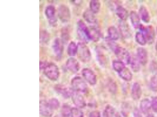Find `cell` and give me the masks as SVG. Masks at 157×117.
<instances>
[{
  "instance_id": "6da1fadb",
  "label": "cell",
  "mask_w": 157,
  "mask_h": 117,
  "mask_svg": "<svg viewBox=\"0 0 157 117\" xmlns=\"http://www.w3.org/2000/svg\"><path fill=\"white\" fill-rule=\"evenodd\" d=\"M40 70L43 71V73L50 80L56 81L59 76V71L58 67L53 62H48L46 61L40 62Z\"/></svg>"
},
{
  "instance_id": "7a4b0ae2",
  "label": "cell",
  "mask_w": 157,
  "mask_h": 117,
  "mask_svg": "<svg viewBox=\"0 0 157 117\" xmlns=\"http://www.w3.org/2000/svg\"><path fill=\"white\" fill-rule=\"evenodd\" d=\"M71 86L73 90L76 92L85 93L88 91L87 85L80 76H76L73 78L71 80Z\"/></svg>"
},
{
  "instance_id": "3957f363",
  "label": "cell",
  "mask_w": 157,
  "mask_h": 117,
  "mask_svg": "<svg viewBox=\"0 0 157 117\" xmlns=\"http://www.w3.org/2000/svg\"><path fill=\"white\" fill-rule=\"evenodd\" d=\"M78 57L82 62H87L90 60L91 54L87 46L83 42H79L78 44Z\"/></svg>"
},
{
  "instance_id": "277c9868",
  "label": "cell",
  "mask_w": 157,
  "mask_h": 117,
  "mask_svg": "<svg viewBox=\"0 0 157 117\" xmlns=\"http://www.w3.org/2000/svg\"><path fill=\"white\" fill-rule=\"evenodd\" d=\"M77 34L82 42L87 43L90 40L88 27L83 21L79 20L77 24Z\"/></svg>"
},
{
  "instance_id": "5b68a950",
  "label": "cell",
  "mask_w": 157,
  "mask_h": 117,
  "mask_svg": "<svg viewBox=\"0 0 157 117\" xmlns=\"http://www.w3.org/2000/svg\"><path fill=\"white\" fill-rule=\"evenodd\" d=\"M114 51L118 60L123 62L125 65L130 64L131 57L129 52L126 49L122 47L117 46Z\"/></svg>"
},
{
  "instance_id": "8992f818",
  "label": "cell",
  "mask_w": 157,
  "mask_h": 117,
  "mask_svg": "<svg viewBox=\"0 0 157 117\" xmlns=\"http://www.w3.org/2000/svg\"><path fill=\"white\" fill-rule=\"evenodd\" d=\"M139 29L144 33L146 39L147 43L149 44H152L155 40V35L153 27L152 26L145 27L141 24Z\"/></svg>"
},
{
  "instance_id": "52a82bcc",
  "label": "cell",
  "mask_w": 157,
  "mask_h": 117,
  "mask_svg": "<svg viewBox=\"0 0 157 117\" xmlns=\"http://www.w3.org/2000/svg\"><path fill=\"white\" fill-rule=\"evenodd\" d=\"M63 41L61 39L57 38L55 39L52 44V50L56 58H59L62 56L63 52L64 46Z\"/></svg>"
},
{
  "instance_id": "ba28073f",
  "label": "cell",
  "mask_w": 157,
  "mask_h": 117,
  "mask_svg": "<svg viewBox=\"0 0 157 117\" xmlns=\"http://www.w3.org/2000/svg\"><path fill=\"white\" fill-rule=\"evenodd\" d=\"M45 14L50 25L54 26L57 23V19L56 16V10L54 6L49 5L45 10Z\"/></svg>"
},
{
  "instance_id": "9c48e42d",
  "label": "cell",
  "mask_w": 157,
  "mask_h": 117,
  "mask_svg": "<svg viewBox=\"0 0 157 117\" xmlns=\"http://www.w3.org/2000/svg\"><path fill=\"white\" fill-rule=\"evenodd\" d=\"M82 76L91 85H94L97 83L96 74L93 71L88 68H84L82 71Z\"/></svg>"
},
{
  "instance_id": "30bf717a",
  "label": "cell",
  "mask_w": 157,
  "mask_h": 117,
  "mask_svg": "<svg viewBox=\"0 0 157 117\" xmlns=\"http://www.w3.org/2000/svg\"><path fill=\"white\" fill-rule=\"evenodd\" d=\"M58 16L59 19L63 22H67L70 20L71 12L70 9L67 5H61L59 7Z\"/></svg>"
},
{
  "instance_id": "8fae6325",
  "label": "cell",
  "mask_w": 157,
  "mask_h": 117,
  "mask_svg": "<svg viewBox=\"0 0 157 117\" xmlns=\"http://www.w3.org/2000/svg\"><path fill=\"white\" fill-rule=\"evenodd\" d=\"M39 112L40 115L45 117H51L53 114V110L49 105L48 101L45 100L40 101Z\"/></svg>"
},
{
  "instance_id": "7c38bea8",
  "label": "cell",
  "mask_w": 157,
  "mask_h": 117,
  "mask_svg": "<svg viewBox=\"0 0 157 117\" xmlns=\"http://www.w3.org/2000/svg\"><path fill=\"white\" fill-rule=\"evenodd\" d=\"M71 97L74 104L78 108H83L86 106V103L85 98L80 93L74 91Z\"/></svg>"
},
{
  "instance_id": "4fadbf2b",
  "label": "cell",
  "mask_w": 157,
  "mask_h": 117,
  "mask_svg": "<svg viewBox=\"0 0 157 117\" xmlns=\"http://www.w3.org/2000/svg\"><path fill=\"white\" fill-rule=\"evenodd\" d=\"M55 90L57 93L66 98L71 97L74 91L72 88H70L62 85H57L56 86Z\"/></svg>"
},
{
  "instance_id": "5bb4252c",
  "label": "cell",
  "mask_w": 157,
  "mask_h": 117,
  "mask_svg": "<svg viewBox=\"0 0 157 117\" xmlns=\"http://www.w3.org/2000/svg\"><path fill=\"white\" fill-rule=\"evenodd\" d=\"M137 58L141 64L145 66L148 62V53L145 49L142 47H139L137 49Z\"/></svg>"
},
{
  "instance_id": "9a60e30c",
  "label": "cell",
  "mask_w": 157,
  "mask_h": 117,
  "mask_svg": "<svg viewBox=\"0 0 157 117\" xmlns=\"http://www.w3.org/2000/svg\"><path fill=\"white\" fill-rule=\"evenodd\" d=\"M66 66L69 70L73 73H77L80 69L79 62L76 58L72 57L67 60Z\"/></svg>"
},
{
  "instance_id": "2e32d148",
  "label": "cell",
  "mask_w": 157,
  "mask_h": 117,
  "mask_svg": "<svg viewBox=\"0 0 157 117\" xmlns=\"http://www.w3.org/2000/svg\"><path fill=\"white\" fill-rule=\"evenodd\" d=\"M90 40L96 42L99 41L100 37V33L95 26H91L88 27Z\"/></svg>"
},
{
  "instance_id": "e0dca14e",
  "label": "cell",
  "mask_w": 157,
  "mask_h": 117,
  "mask_svg": "<svg viewBox=\"0 0 157 117\" xmlns=\"http://www.w3.org/2000/svg\"><path fill=\"white\" fill-rule=\"evenodd\" d=\"M142 94V90L139 83H136L133 84L132 90V96L133 99L137 100L140 99Z\"/></svg>"
},
{
  "instance_id": "ac0fdd59",
  "label": "cell",
  "mask_w": 157,
  "mask_h": 117,
  "mask_svg": "<svg viewBox=\"0 0 157 117\" xmlns=\"http://www.w3.org/2000/svg\"><path fill=\"white\" fill-rule=\"evenodd\" d=\"M83 16L84 19L90 24H95L96 23L97 19L96 16L94 13L90 9L87 10L85 11L84 12Z\"/></svg>"
},
{
  "instance_id": "d6986e66",
  "label": "cell",
  "mask_w": 157,
  "mask_h": 117,
  "mask_svg": "<svg viewBox=\"0 0 157 117\" xmlns=\"http://www.w3.org/2000/svg\"><path fill=\"white\" fill-rule=\"evenodd\" d=\"M152 108V104L149 100L144 99L140 103V108L144 114H146L149 112Z\"/></svg>"
},
{
  "instance_id": "ffe728a7",
  "label": "cell",
  "mask_w": 157,
  "mask_h": 117,
  "mask_svg": "<svg viewBox=\"0 0 157 117\" xmlns=\"http://www.w3.org/2000/svg\"><path fill=\"white\" fill-rule=\"evenodd\" d=\"M130 19L132 23L136 29H139L141 25L139 15L134 11H132L130 13Z\"/></svg>"
},
{
  "instance_id": "44dd1931",
  "label": "cell",
  "mask_w": 157,
  "mask_h": 117,
  "mask_svg": "<svg viewBox=\"0 0 157 117\" xmlns=\"http://www.w3.org/2000/svg\"><path fill=\"white\" fill-rule=\"evenodd\" d=\"M139 16L141 20L145 23H148L150 21V16L148 10L144 6H141L139 9Z\"/></svg>"
},
{
  "instance_id": "7402d4cb",
  "label": "cell",
  "mask_w": 157,
  "mask_h": 117,
  "mask_svg": "<svg viewBox=\"0 0 157 117\" xmlns=\"http://www.w3.org/2000/svg\"><path fill=\"white\" fill-rule=\"evenodd\" d=\"M108 33L109 38L113 41L117 40L120 37L119 32L114 26H111L109 28Z\"/></svg>"
},
{
  "instance_id": "603a6c76",
  "label": "cell",
  "mask_w": 157,
  "mask_h": 117,
  "mask_svg": "<svg viewBox=\"0 0 157 117\" xmlns=\"http://www.w3.org/2000/svg\"><path fill=\"white\" fill-rule=\"evenodd\" d=\"M105 117H121L120 114L112 106L108 105L105 109Z\"/></svg>"
},
{
  "instance_id": "cb8c5ba5",
  "label": "cell",
  "mask_w": 157,
  "mask_h": 117,
  "mask_svg": "<svg viewBox=\"0 0 157 117\" xmlns=\"http://www.w3.org/2000/svg\"><path fill=\"white\" fill-rule=\"evenodd\" d=\"M118 74L122 79L127 81H129L132 79V74L131 71L126 67L123 70L119 72Z\"/></svg>"
},
{
  "instance_id": "d4e9b609",
  "label": "cell",
  "mask_w": 157,
  "mask_h": 117,
  "mask_svg": "<svg viewBox=\"0 0 157 117\" xmlns=\"http://www.w3.org/2000/svg\"><path fill=\"white\" fill-rule=\"evenodd\" d=\"M116 13L120 19L126 20L128 16V12L125 8L121 6H118L116 9Z\"/></svg>"
},
{
  "instance_id": "484cf974",
  "label": "cell",
  "mask_w": 157,
  "mask_h": 117,
  "mask_svg": "<svg viewBox=\"0 0 157 117\" xmlns=\"http://www.w3.org/2000/svg\"><path fill=\"white\" fill-rule=\"evenodd\" d=\"M78 44L74 41H71L68 46L67 53L68 55L71 57L75 56L78 52Z\"/></svg>"
},
{
  "instance_id": "4316f807",
  "label": "cell",
  "mask_w": 157,
  "mask_h": 117,
  "mask_svg": "<svg viewBox=\"0 0 157 117\" xmlns=\"http://www.w3.org/2000/svg\"><path fill=\"white\" fill-rule=\"evenodd\" d=\"M130 64L133 72L136 73L140 70L141 64L137 59V56L131 57Z\"/></svg>"
},
{
  "instance_id": "83f0119b",
  "label": "cell",
  "mask_w": 157,
  "mask_h": 117,
  "mask_svg": "<svg viewBox=\"0 0 157 117\" xmlns=\"http://www.w3.org/2000/svg\"><path fill=\"white\" fill-rule=\"evenodd\" d=\"M90 10L94 13H98L100 10L101 3L98 0H92L90 3Z\"/></svg>"
},
{
  "instance_id": "f1b7e54d",
  "label": "cell",
  "mask_w": 157,
  "mask_h": 117,
  "mask_svg": "<svg viewBox=\"0 0 157 117\" xmlns=\"http://www.w3.org/2000/svg\"><path fill=\"white\" fill-rule=\"evenodd\" d=\"M135 38L136 41L140 45L144 46L147 44L146 39L142 32H137L136 34Z\"/></svg>"
},
{
  "instance_id": "f546056e",
  "label": "cell",
  "mask_w": 157,
  "mask_h": 117,
  "mask_svg": "<svg viewBox=\"0 0 157 117\" xmlns=\"http://www.w3.org/2000/svg\"><path fill=\"white\" fill-rule=\"evenodd\" d=\"M113 69L119 73L125 67V65L119 60H114L113 62Z\"/></svg>"
},
{
  "instance_id": "4dcf8cb0",
  "label": "cell",
  "mask_w": 157,
  "mask_h": 117,
  "mask_svg": "<svg viewBox=\"0 0 157 117\" xmlns=\"http://www.w3.org/2000/svg\"><path fill=\"white\" fill-rule=\"evenodd\" d=\"M71 117H84L83 112L78 108L74 107L71 108Z\"/></svg>"
},
{
  "instance_id": "1f68e13d",
  "label": "cell",
  "mask_w": 157,
  "mask_h": 117,
  "mask_svg": "<svg viewBox=\"0 0 157 117\" xmlns=\"http://www.w3.org/2000/svg\"><path fill=\"white\" fill-rule=\"evenodd\" d=\"M49 40V35L45 30L41 31L40 34V42L41 44H46Z\"/></svg>"
},
{
  "instance_id": "d6a6232c",
  "label": "cell",
  "mask_w": 157,
  "mask_h": 117,
  "mask_svg": "<svg viewBox=\"0 0 157 117\" xmlns=\"http://www.w3.org/2000/svg\"><path fill=\"white\" fill-rule=\"evenodd\" d=\"M49 105L53 110L58 109L59 107L60 104L58 100L55 98H51L48 101Z\"/></svg>"
},
{
  "instance_id": "836d02e7",
  "label": "cell",
  "mask_w": 157,
  "mask_h": 117,
  "mask_svg": "<svg viewBox=\"0 0 157 117\" xmlns=\"http://www.w3.org/2000/svg\"><path fill=\"white\" fill-rule=\"evenodd\" d=\"M150 87L153 91L157 92V76H152L150 80Z\"/></svg>"
},
{
  "instance_id": "e575fe53",
  "label": "cell",
  "mask_w": 157,
  "mask_h": 117,
  "mask_svg": "<svg viewBox=\"0 0 157 117\" xmlns=\"http://www.w3.org/2000/svg\"><path fill=\"white\" fill-rule=\"evenodd\" d=\"M71 108L67 105H64L61 109L62 115L64 117H69L71 116Z\"/></svg>"
},
{
  "instance_id": "d590c367",
  "label": "cell",
  "mask_w": 157,
  "mask_h": 117,
  "mask_svg": "<svg viewBox=\"0 0 157 117\" xmlns=\"http://www.w3.org/2000/svg\"><path fill=\"white\" fill-rule=\"evenodd\" d=\"M152 108L154 112L157 113V97H155L153 98L152 102Z\"/></svg>"
},
{
  "instance_id": "8d00e7d4",
  "label": "cell",
  "mask_w": 157,
  "mask_h": 117,
  "mask_svg": "<svg viewBox=\"0 0 157 117\" xmlns=\"http://www.w3.org/2000/svg\"><path fill=\"white\" fill-rule=\"evenodd\" d=\"M89 117H101L100 112L98 111H94L90 114Z\"/></svg>"
},
{
  "instance_id": "74e56055",
  "label": "cell",
  "mask_w": 157,
  "mask_h": 117,
  "mask_svg": "<svg viewBox=\"0 0 157 117\" xmlns=\"http://www.w3.org/2000/svg\"><path fill=\"white\" fill-rule=\"evenodd\" d=\"M109 87H110V89L111 91L113 92V93H114L116 91V86L115 83H113V82H111L109 84Z\"/></svg>"
},
{
  "instance_id": "f35d334b",
  "label": "cell",
  "mask_w": 157,
  "mask_h": 117,
  "mask_svg": "<svg viewBox=\"0 0 157 117\" xmlns=\"http://www.w3.org/2000/svg\"><path fill=\"white\" fill-rule=\"evenodd\" d=\"M134 117H142L141 112L137 108H135L134 111Z\"/></svg>"
},
{
  "instance_id": "ab89813d",
  "label": "cell",
  "mask_w": 157,
  "mask_h": 117,
  "mask_svg": "<svg viewBox=\"0 0 157 117\" xmlns=\"http://www.w3.org/2000/svg\"><path fill=\"white\" fill-rule=\"evenodd\" d=\"M147 117H154L153 115H152V114H149Z\"/></svg>"
},
{
  "instance_id": "60d3db41",
  "label": "cell",
  "mask_w": 157,
  "mask_h": 117,
  "mask_svg": "<svg viewBox=\"0 0 157 117\" xmlns=\"http://www.w3.org/2000/svg\"><path fill=\"white\" fill-rule=\"evenodd\" d=\"M155 49H156V50L157 51V42L156 44V45H155Z\"/></svg>"
},
{
  "instance_id": "b9f144b4",
  "label": "cell",
  "mask_w": 157,
  "mask_h": 117,
  "mask_svg": "<svg viewBox=\"0 0 157 117\" xmlns=\"http://www.w3.org/2000/svg\"></svg>"
}]
</instances>
